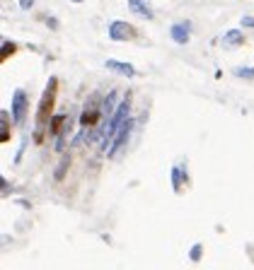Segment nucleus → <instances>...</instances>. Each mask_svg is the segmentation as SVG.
Masks as SVG:
<instances>
[{
	"instance_id": "1",
	"label": "nucleus",
	"mask_w": 254,
	"mask_h": 270,
	"mask_svg": "<svg viewBox=\"0 0 254 270\" xmlns=\"http://www.w3.org/2000/svg\"><path fill=\"white\" fill-rule=\"evenodd\" d=\"M56 90H58V80L51 78L49 84H46V90H44V94H42L39 111H37V126H39V130H42V126L49 121V116H51V108H54V102H56ZM39 130H37V133H39Z\"/></svg>"
},
{
	"instance_id": "10",
	"label": "nucleus",
	"mask_w": 254,
	"mask_h": 270,
	"mask_svg": "<svg viewBox=\"0 0 254 270\" xmlns=\"http://www.w3.org/2000/svg\"><path fill=\"white\" fill-rule=\"evenodd\" d=\"M3 142H8L10 140V126H8V111H3V138H0Z\"/></svg>"
},
{
	"instance_id": "3",
	"label": "nucleus",
	"mask_w": 254,
	"mask_h": 270,
	"mask_svg": "<svg viewBox=\"0 0 254 270\" xmlns=\"http://www.w3.org/2000/svg\"><path fill=\"white\" fill-rule=\"evenodd\" d=\"M25 114H27V94L22 90H17L13 94V118L15 123L25 121Z\"/></svg>"
},
{
	"instance_id": "11",
	"label": "nucleus",
	"mask_w": 254,
	"mask_h": 270,
	"mask_svg": "<svg viewBox=\"0 0 254 270\" xmlns=\"http://www.w3.org/2000/svg\"><path fill=\"white\" fill-rule=\"evenodd\" d=\"M10 54H15V44L13 41H8V39H3V60H5Z\"/></svg>"
},
{
	"instance_id": "2",
	"label": "nucleus",
	"mask_w": 254,
	"mask_h": 270,
	"mask_svg": "<svg viewBox=\"0 0 254 270\" xmlns=\"http://www.w3.org/2000/svg\"><path fill=\"white\" fill-rule=\"evenodd\" d=\"M133 36H136V29L131 27L128 22H124V20H114L109 24V39L112 41H128Z\"/></svg>"
},
{
	"instance_id": "7",
	"label": "nucleus",
	"mask_w": 254,
	"mask_h": 270,
	"mask_svg": "<svg viewBox=\"0 0 254 270\" xmlns=\"http://www.w3.org/2000/svg\"><path fill=\"white\" fill-rule=\"evenodd\" d=\"M242 41H244V36H242L240 29H230V32L223 34V44H225V46H240Z\"/></svg>"
},
{
	"instance_id": "15",
	"label": "nucleus",
	"mask_w": 254,
	"mask_h": 270,
	"mask_svg": "<svg viewBox=\"0 0 254 270\" xmlns=\"http://www.w3.org/2000/svg\"><path fill=\"white\" fill-rule=\"evenodd\" d=\"M32 5H34V0H20V8H22V10H29Z\"/></svg>"
},
{
	"instance_id": "4",
	"label": "nucleus",
	"mask_w": 254,
	"mask_h": 270,
	"mask_svg": "<svg viewBox=\"0 0 254 270\" xmlns=\"http://www.w3.org/2000/svg\"><path fill=\"white\" fill-rule=\"evenodd\" d=\"M128 8H131V12H136L138 17H143V20H153V17H155L148 0H128Z\"/></svg>"
},
{
	"instance_id": "17",
	"label": "nucleus",
	"mask_w": 254,
	"mask_h": 270,
	"mask_svg": "<svg viewBox=\"0 0 254 270\" xmlns=\"http://www.w3.org/2000/svg\"><path fill=\"white\" fill-rule=\"evenodd\" d=\"M71 2H75V5H80V2H85V0H71Z\"/></svg>"
},
{
	"instance_id": "5",
	"label": "nucleus",
	"mask_w": 254,
	"mask_h": 270,
	"mask_svg": "<svg viewBox=\"0 0 254 270\" xmlns=\"http://www.w3.org/2000/svg\"><path fill=\"white\" fill-rule=\"evenodd\" d=\"M189 32H191V24L189 22H174L172 29H169L172 39L177 41V44H186L189 41Z\"/></svg>"
},
{
	"instance_id": "12",
	"label": "nucleus",
	"mask_w": 254,
	"mask_h": 270,
	"mask_svg": "<svg viewBox=\"0 0 254 270\" xmlns=\"http://www.w3.org/2000/svg\"><path fill=\"white\" fill-rule=\"evenodd\" d=\"M237 78H254V68H235Z\"/></svg>"
},
{
	"instance_id": "13",
	"label": "nucleus",
	"mask_w": 254,
	"mask_h": 270,
	"mask_svg": "<svg viewBox=\"0 0 254 270\" xmlns=\"http://www.w3.org/2000/svg\"><path fill=\"white\" fill-rule=\"evenodd\" d=\"M68 162H71L68 157H66V160L61 162V166H58V169H56V178H63V174H66V169H68Z\"/></svg>"
},
{
	"instance_id": "8",
	"label": "nucleus",
	"mask_w": 254,
	"mask_h": 270,
	"mask_svg": "<svg viewBox=\"0 0 254 270\" xmlns=\"http://www.w3.org/2000/svg\"><path fill=\"white\" fill-rule=\"evenodd\" d=\"M99 121V111L97 108H85L83 111V116H80V123H83V126H95V123Z\"/></svg>"
},
{
	"instance_id": "9",
	"label": "nucleus",
	"mask_w": 254,
	"mask_h": 270,
	"mask_svg": "<svg viewBox=\"0 0 254 270\" xmlns=\"http://www.w3.org/2000/svg\"><path fill=\"white\" fill-rule=\"evenodd\" d=\"M63 123H66V116H54V121H51V128H49V130H51V135H58V133H61V126H63Z\"/></svg>"
},
{
	"instance_id": "16",
	"label": "nucleus",
	"mask_w": 254,
	"mask_h": 270,
	"mask_svg": "<svg viewBox=\"0 0 254 270\" xmlns=\"http://www.w3.org/2000/svg\"><path fill=\"white\" fill-rule=\"evenodd\" d=\"M46 24H49L51 29H58V20H56V17H49V22H46Z\"/></svg>"
},
{
	"instance_id": "14",
	"label": "nucleus",
	"mask_w": 254,
	"mask_h": 270,
	"mask_svg": "<svg viewBox=\"0 0 254 270\" xmlns=\"http://www.w3.org/2000/svg\"><path fill=\"white\" fill-rule=\"evenodd\" d=\"M242 24H244V27H254V17L244 14V17H242Z\"/></svg>"
},
{
	"instance_id": "6",
	"label": "nucleus",
	"mask_w": 254,
	"mask_h": 270,
	"mask_svg": "<svg viewBox=\"0 0 254 270\" xmlns=\"http://www.w3.org/2000/svg\"><path fill=\"white\" fill-rule=\"evenodd\" d=\"M104 66L109 68V70H114V72H119V75H126V78H133V75H136V68L131 66V63H121V60H114V58H109Z\"/></svg>"
}]
</instances>
